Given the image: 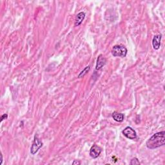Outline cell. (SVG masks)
<instances>
[{
	"mask_svg": "<svg viewBox=\"0 0 165 165\" xmlns=\"http://www.w3.org/2000/svg\"><path fill=\"white\" fill-rule=\"evenodd\" d=\"M165 144V132L162 131L153 134L147 141V147L149 149H155L162 147Z\"/></svg>",
	"mask_w": 165,
	"mask_h": 165,
	"instance_id": "1",
	"label": "cell"
},
{
	"mask_svg": "<svg viewBox=\"0 0 165 165\" xmlns=\"http://www.w3.org/2000/svg\"><path fill=\"white\" fill-rule=\"evenodd\" d=\"M128 51L124 45H117L113 47L112 50V54L114 57H125L127 54Z\"/></svg>",
	"mask_w": 165,
	"mask_h": 165,
	"instance_id": "2",
	"label": "cell"
},
{
	"mask_svg": "<svg viewBox=\"0 0 165 165\" xmlns=\"http://www.w3.org/2000/svg\"><path fill=\"white\" fill-rule=\"evenodd\" d=\"M42 147H43V143H42V141L36 135L34 136L33 143L31 148H30V153H31V154H36Z\"/></svg>",
	"mask_w": 165,
	"mask_h": 165,
	"instance_id": "3",
	"label": "cell"
},
{
	"mask_svg": "<svg viewBox=\"0 0 165 165\" xmlns=\"http://www.w3.org/2000/svg\"><path fill=\"white\" fill-rule=\"evenodd\" d=\"M122 134L129 139H135L137 138V133L135 130H133L132 128L127 126L126 127L122 132Z\"/></svg>",
	"mask_w": 165,
	"mask_h": 165,
	"instance_id": "4",
	"label": "cell"
},
{
	"mask_svg": "<svg viewBox=\"0 0 165 165\" xmlns=\"http://www.w3.org/2000/svg\"><path fill=\"white\" fill-rule=\"evenodd\" d=\"M101 152H102L101 148L95 144L91 147L89 153L91 157H92L93 159H96L99 156V155L101 154Z\"/></svg>",
	"mask_w": 165,
	"mask_h": 165,
	"instance_id": "5",
	"label": "cell"
},
{
	"mask_svg": "<svg viewBox=\"0 0 165 165\" xmlns=\"http://www.w3.org/2000/svg\"><path fill=\"white\" fill-rule=\"evenodd\" d=\"M161 38H162V35L161 34H157V35L154 36V37H153L152 46L153 48L155 50H158L160 48Z\"/></svg>",
	"mask_w": 165,
	"mask_h": 165,
	"instance_id": "6",
	"label": "cell"
},
{
	"mask_svg": "<svg viewBox=\"0 0 165 165\" xmlns=\"http://www.w3.org/2000/svg\"><path fill=\"white\" fill-rule=\"evenodd\" d=\"M106 59L103 56L102 54H100L98 57L95 69H96L97 70H100V69H101L103 67L105 66L106 64Z\"/></svg>",
	"mask_w": 165,
	"mask_h": 165,
	"instance_id": "7",
	"label": "cell"
},
{
	"mask_svg": "<svg viewBox=\"0 0 165 165\" xmlns=\"http://www.w3.org/2000/svg\"><path fill=\"white\" fill-rule=\"evenodd\" d=\"M85 18V13L83 12H81L77 14L75 19V26H78L82 23L84 19Z\"/></svg>",
	"mask_w": 165,
	"mask_h": 165,
	"instance_id": "8",
	"label": "cell"
},
{
	"mask_svg": "<svg viewBox=\"0 0 165 165\" xmlns=\"http://www.w3.org/2000/svg\"><path fill=\"white\" fill-rule=\"evenodd\" d=\"M112 117L114 119V121H116V122H121L122 121H123L124 120V114L122 113H120L118 112H114L112 114Z\"/></svg>",
	"mask_w": 165,
	"mask_h": 165,
	"instance_id": "9",
	"label": "cell"
},
{
	"mask_svg": "<svg viewBox=\"0 0 165 165\" xmlns=\"http://www.w3.org/2000/svg\"><path fill=\"white\" fill-rule=\"evenodd\" d=\"M90 70V65L86 67L81 72H80V74L78 75V78H83L84 76H86L88 74V72H89Z\"/></svg>",
	"mask_w": 165,
	"mask_h": 165,
	"instance_id": "10",
	"label": "cell"
},
{
	"mask_svg": "<svg viewBox=\"0 0 165 165\" xmlns=\"http://www.w3.org/2000/svg\"><path fill=\"white\" fill-rule=\"evenodd\" d=\"M130 164H131V165H133V164H140V162H139V161L138 160L137 158H136V157H135V158H133L131 161H130Z\"/></svg>",
	"mask_w": 165,
	"mask_h": 165,
	"instance_id": "11",
	"label": "cell"
},
{
	"mask_svg": "<svg viewBox=\"0 0 165 165\" xmlns=\"http://www.w3.org/2000/svg\"><path fill=\"white\" fill-rule=\"evenodd\" d=\"M7 117H8V115H7V114H3V116L1 117V122H2L4 120H6V119H7Z\"/></svg>",
	"mask_w": 165,
	"mask_h": 165,
	"instance_id": "12",
	"label": "cell"
},
{
	"mask_svg": "<svg viewBox=\"0 0 165 165\" xmlns=\"http://www.w3.org/2000/svg\"><path fill=\"white\" fill-rule=\"evenodd\" d=\"M81 164V163L79 162V161H77V160H75L74 162L72 163V164Z\"/></svg>",
	"mask_w": 165,
	"mask_h": 165,
	"instance_id": "13",
	"label": "cell"
},
{
	"mask_svg": "<svg viewBox=\"0 0 165 165\" xmlns=\"http://www.w3.org/2000/svg\"><path fill=\"white\" fill-rule=\"evenodd\" d=\"M1 156V163H0V164H2V162H3V156H2V155Z\"/></svg>",
	"mask_w": 165,
	"mask_h": 165,
	"instance_id": "14",
	"label": "cell"
}]
</instances>
